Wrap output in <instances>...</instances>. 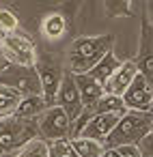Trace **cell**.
Returning <instances> with one entry per match:
<instances>
[{"mask_svg":"<svg viewBox=\"0 0 153 157\" xmlns=\"http://www.w3.org/2000/svg\"><path fill=\"white\" fill-rule=\"evenodd\" d=\"M114 37L112 35H97V37H78L69 43L67 63L69 73H88L108 52H112Z\"/></svg>","mask_w":153,"mask_h":157,"instance_id":"6da1fadb","label":"cell"},{"mask_svg":"<svg viewBox=\"0 0 153 157\" xmlns=\"http://www.w3.org/2000/svg\"><path fill=\"white\" fill-rule=\"evenodd\" d=\"M151 127H153V114L127 110L119 118V123L114 125L110 136L104 140V148L112 151V148H119L125 144H138L140 140H144L151 133Z\"/></svg>","mask_w":153,"mask_h":157,"instance_id":"7a4b0ae2","label":"cell"},{"mask_svg":"<svg viewBox=\"0 0 153 157\" xmlns=\"http://www.w3.org/2000/svg\"><path fill=\"white\" fill-rule=\"evenodd\" d=\"M39 138L37 118H18L7 116L0 118V155H15L28 142Z\"/></svg>","mask_w":153,"mask_h":157,"instance_id":"3957f363","label":"cell"},{"mask_svg":"<svg viewBox=\"0 0 153 157\" xmlns=\"http://www.w3.org/2000/svg\"><path fill=\"white\" fill-rule=\"evenodd\" d=\"M0 86H7L22 97L41 95V82L35 67H22V65H5L0 69ZM43 97V95H41Z\"/></svg>","mask_w":153,"mask_h":157,"instance_id":"277c9868","label":"cell"},{"mask_svg":"<svg viewBox=\"0 0 153 157\" xmlns=\"http://www.w3.org/2000/svg\"><path fill=\"white\" fill-rule=\"evenodd\" d=\"M0 52H2L5 63H9V65L35 67V60H37L35 43L22 33H9L0 43Z\"/></svg>","mask_w":153,"mask_h":157,"instance_id":"5b68a950","label":"cell"},{"mask_svg":"<svg viewBox=\"0 0 153 157\" xmlns=\"http://www.w3.org/2000/svg\"><path fill=\"white\" fill-rule=\"evenodd\" d=\"M35 69L39 73V82H41V95L45 99V103L52 108L54 105V99H56V93H58V86L63 82V67L58 65V60H54L52 56H37L35 60Z\"/></svg>","mask_w":153,"mask_h":157,"instance_id":"8992f818","label":"cell"},{"mask_svg":"<svg viewBox=\"0 0 153 157\" xmlns=\"http://www.w3.org/2000/svg\"><path fill=\"white\" fill-rule=\"evenodd\" d=\"M37 127H39V138L45 140V142L65 140V138L71 140V121L67 118V114L58 105L48 108L37 118Z\"/></svg>","mask_w":153,"mask_h":157,"instance_id":"52a82bcc","label":"cell"},{"mask_svg":"<svg viewBox=\"0 0 153 157\" xmlns=\"http://www.w3.org/2000/svg\"><path fill=\"white\" fill-rule=\"evenodd\" d=\"M54 105H58L67 118L71 121V127L73 123L82 116L84 112V105H82V99H80V93H78V86H76V80H73V73H65L63 75V82L58 86V93H56V99H54Z\"/></svg>","mask_w":153,"mask_h":157,"instance_id":"ba28073f","label":"cell"},{"mask_svg":"<svg viewBox=\"0 0 153 157\" xmlns=\"http://www.w3.org/2000/svg\"><path fill=\"white\" fill-rule=\"evenodd\" d=\"M121 99L125 103V110L153 114V88L149 86V82L140 73L134 78V82L129 84V88L125 90V95Z\"/></svg>","mask_w":153,"mask_h":157,"instance_id":"9c48e42d","label":"cell"},{"mask_svg":"<svg viewBox=\"0 0 153 157\" xmlns=\"http://www.w3.org/2000/svg\"><path fill=\"white\" fill-rule=\"evenodd\" d=\"M134 63L138 67V73L153 88V26L147 20L142 22L140 28V48H138V58Z\"/></svg>","mask_w":153,"mask_h":157,"instance_id":"30bf717a","label":"cell"},{"mask_svg":"<svg viewBox=\"0 0 153 157\" xmlns=\"http://www.w3.org/2000/svg\"><path fill=\"white\" fill-rule=\"evenodd\" d=\"M136 75H138L136 63H134V60H123L121 67L112 73V78L104 84V93H106V95H114V97H123Z\"/></svg>","mask_w":153,"mask_h":157,"instance_id":"8fae6325","label":"cell"},{"mask_svg":"<svg viewBox=\"0 0 153 157\" xmlns=\"http://www.w3.org/2000/svg\"><path fill=\"white\" fill-rule=\"evenodd\" d=\"M119 118H121L119 114H93L78 138H86V140H95V142L104 144V140L110 136V131L114 129Z\"/></svg>","mask_w":153,"mask_h":157,"instance_id":"7c38bea8","label":"cell"},{"mask_svg":"<svg viewBox=\"0 0 153 157\" xmlns=\"http://www.w3.org/2000/svg\"><path fill=\"white\" fill-rule=\"evenodd\" d=\"M73 80H76V86H78L84 110H93L97 105V101L104 97V84L93 80L88 73H78V75H73Z\"/></svg>","mask_w":153,"mask_h":157,"instance_id":"4fadbf2b","label":"cell"},{"mask_svg":"<svg viewBox=\"0 0 153 157\" xmlns=\"http://www.w3.org/2000/svg\"><path fill=\"white\" fill-rule=\"evenodd\" d=\"M50 105L45 103V99L41 97V95H30V97H22V101L18 103V110H15V114L13 116H18V118H39L45 110H48Z\"/></svg>","mask_w":153,"mask_h":157,"instance_id":"5bb4252c","label":"cell"},{"mask_svg":"<svg viewBox=\"0 0 153 157\" xmlns=\"http://www.w3.org/2000/svg\"><path fill=\"white\" fill-rule=\"evenodd\" d=\"M121 63H123V60H119V58L114 56V52H108V54L88 71V75H91L93 80H97L99 84H106V82L112 78V73L121 67Z\"/></svg>","mask_w":153,"mask_h":157,"instance_id":"9a60e30c","label":"cell"},{"mask_svg":"<svg viewBox=\"0 0 153 157\" xmlns=\"http://www.w3.org/2000/svg\"><path fill=\"white\" fill-rule=\"evenodd\" d=\"M65 33H67V20L61 13H50V15L43 17V22H41V35L48 41H58Z\"/></svg>","mask_w":153,"mask_h":157,"instance_id":"2e32d148","label":"cell"},{"mask_svg":"<svg viewBox=\"0 0 153 157\" xmlns=\"http://www.w3.org/2000/svg\"><path fill=\"white\" fill-rule=\"evenodd\" d=\"M127 110H125V103L121 97H114V95H106L97 101V105L93 108V114H119L123 116Z\"/></svg>","mask_w":153,"mask_h":157,"instance_id":"e0dca14e","label":"cell"},{"mask_svg":"<svg viewBox=\"0 0 153 157\" xmlns=\"http://www.w3.org/2000/svg\"><path fill=\"white\" fill-rule=\"evenodd\" d=\"M20 101H22L20 93H15V90L7 88V86H0V118L13 116Z\"/></svg>","mask_w":153,"mask_h":157,"instance_id":"ac0fdd59","label":"cell"},{"mask_svg":"<svg viewBox=\"0 0 153 157\" xmlns=\"http://www.w3.org/2000/svg\"><path fill=\"white\" fill-rule=\"evenodd\" d=\"M78 157H104L106 155V148L101 142H95V140H86V138H73L71 140Z\"/></svg>","mask_w":153,"mask_h":157,"instance_id":"d6986e66","label":"cell"},{"mask_svg":"<svg viewBox=\"0 0 153 157\" xmlns=\"http://www.w3.org/2000/svg\"><path fill=\"white\" fill-rule=\"evenodd\" d=\"M48 157H78V153H76L71 140L65 138V140L48 142Z\"/></svg>","mask_w":153,"mask_h":157,"instance_id":"ffe728a7","label":"cell"},{"mask_svg":"<svg viewBox=\"0 0 153 157\" xmlns=\"http://www.w3.org/2000/svg\"><path fill=\"white\" fill-rule=\"evenodd\" d=\"M18 157H48V142L41 140V138L28 142V144L18 153Z\"/></svg>","mask_w":153,"mask_h":157,"instance_id":"44dd1931","label":"cell"},{"mask_svg":"<svg viewBox=\"0 0 153 157\" xmlns=\"http://www.w3.org/2000/svg\"><path fill=\"white\" fill-rule=\"evenodd\" d=\"M18 26H20L18 15L11 9H0V28L9 35V33H18Z\"/></svg>","mask_w":153,"mask_h":157,"instance_id":"7402d4cb","label":"cell"},{"mask_svg":"<svg viewBox=\"0 0 153 157\" xmlns=\"http://www.w3.org/2000/svg\"><path fill=\"white\" fill-rule=\"evenodd\" d=\"M112 153H116L119 157H140V148H138V144H125V146L112 148Z\"/></svg>","mask_w":153,"mask_h":157,"instance_id":"603a6c76","label":"cell"},{"mask_svg":"<svg viewBox=\"0 0 153 157\" xmlns=\"http://www.w3.org/2000/svg\"><path fill=\"white\" fill-rule=\"evenodd\" d=\"M138 148H140V157H153V133H149L144 140H140Z\"/></svg>","mask_w":153,"mask_h":157,"instance_id":"cb8c5ba5","label":"cell"},{"mask_svg":"<svg viewBox=\"0 0 153 157\" xmlns=\"http://www.w3.org/2000/svg\"><path fill=\"white\" fill-rule=\"evenodd\" d=\"M147 22L153 26V0H151V2H147Z\"/></svg>","mask_w":153,"mask_h":157,"instance_id":"d4e9b609","label":"cell"},{"mask_svg":"<svg viewBox=\"0 0 153 157\" xmlns=\"http://www.w3.org/2000/svg\"><path fill=\"white\" fill-rule=\"evenodd\" d=\"M5 65H7V63H5V58H2V52H0V69H2Z\"/></svg>","mask_w":153,"mask_h":157,"instance_id":"484cf974","label":"cell"},{"mask_svg":"<svg viewBox=\"0 0 153 157\" xmlns=\"http://www.w3.org/2000/svg\"><path fill=\"white\" fill-rule=\"evenodd\" d=\"M15 155H18V153H15ZM15 155H0V157H15Z\"/></svg>","mask_w":153,"mask_h":157,"instance_id":"4316f807","label":"cell"},{"mask_svg":"<svg viewBox=\"0 0 153 157\" xmlns=\"http://www.w3.org/2000/svg\"><path fill=\"white\" fill-rule=\"evenodd\" d=\"M15 157H18V155H15Z\"/></svg>","mask_w":153,"mask_h":157,"instance_id":"83f0119b","label":"cell"}]
</instances>
